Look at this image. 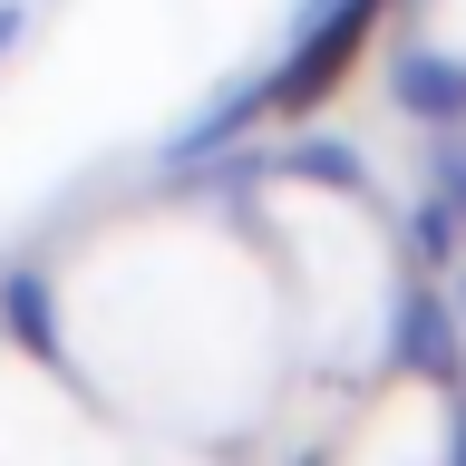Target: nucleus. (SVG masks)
I'll list each match as a JSON object with an SVG mask.
<instances>
[{
    "label": "nucleus",
    "mask_w": 466,
    "mask_h": 466,
    "mask_svg": "<svg viewBox=\"0 0 466 466\" xmlns=\"http://www.w3.org/2000/svg\"><path fill=\"white\" fill-rule=\"evenodd\" d=\"M20 29H29V0H0V58L20 49Z\"/></svg>",
    "instance_id": "obj_2"
},
{
    "label": "nucleus",
    "mask_w": 466,
    "mask_h": 466,
    "mask_svg": "<svg viewBox=\"0 0 466 466\" xmlns=\"http://www.w3.org/2000/svg\"><path fill=\"white\" fill-rule=\"evenodd\" d=\"M0 330L20 350H39V360H68V340H58V320H49V282L39 272H0Z\"/></svg>",
    "instance_id": "obj_1"
}]
</instances>
